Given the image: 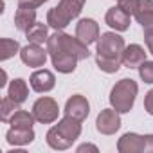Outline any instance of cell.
<instances>
[{"label":"cell","mask_w":153,"mask_h":153,"mask_svg":"<svg viewBox=\"0 0 153 153\" xmlns=\"http://www.w3.org/2000/svg\"><path fill=\"white\" fill-rule=\"evenodd\" d=\"M25 36H27V42L29 43H36V45H43V43H47V40H49V31H47V25L45 24H34L27 33H25Z\"/></svg>","instance_id":"obj_20"},{"label":"cell","mask_w":153,"mask_h":153,"mask_svg":"<svg viewBox=\"0 0 153 153\" xmlns=\"http://www.w3.org/2000/svg\"><path fill=\"white\" fill-rule=\"evenodd\" d=\"M119 153H144V135L139 133H124L117 142Z\"/></svg>","instance_id":"obj_12"},{"label":"cell","mask_w":153,"mask_h":153,"mask_svg":"<svg viewBox=\"0 0 153 153\" xmlns=\"http://www.w3.org/2000/svg\"><path fill=\"white\" fill-rule=\"evenodd\" d=\"M6 83H7V74H6V70H2V81H0V87H6Z\"/></svg>","instance_id":"obj_31"},{"label":"cell","mask_w":153,"mask_h":153,"mask_svg":"<svg viewBox=\"0 0 153 153\" xmlns=\"http://www.w3.org/2000/svg\"><path fill=\"white\" fill-rule=\"evenodd\" d=\"M61 34V42H63V45H65V49L70 52V54H74L78 59H87V58H90V51H88V45L87 43H83L78 36H70V34H65V33H59Z\"/></svg>","instance_id":"obj_14"},{"label":"cell","mask_w":153,"mask_h":153,"mask_svg":"<svg viewBox=\"0 0 153 153\" xmlns=\"http://www.w3.org/2000/svg\"><path fill=\"white\" fill-rule=\"evenodd\" d=\"M139 76L148 85H153V61H144L139 65Z\"/></svg>","instance_id":"obj_24"},{"label":"cell","mask_w":153,"mask_h":153,"mask_svg":"<svg viewBox=\"0 0 153 153\" xmlns=\"http://www.w3.org/2000/svg\"><path fill=\"white\" fill-rule=\"evenodd\" d=\"M7 96L11 97V99H15L18 105H22V103H25V99H27V96H29V88H27V83L24 81V79H13L11 83H9V88H7Z\"/></svg>","instance_id":"obj_19"},{"label":"cell","mask_w":153,"mask_h":153,"mask_svg":"<svg viewBox=\"0 0 153 153\" xmlns=\"http://www.w3.org/2000/svg\"><path fill=\"white\" fill-rule=\"evenodd\" d=\"M6 140L11 146H25L34 140V131L33 128H13L11 126V130H7L6 133Z\"/></svg>","instance_id":"obj_18"},{"label":"cell","mask_w":153,"mask_h":153,"mask_svg":"<svg viewBox=\"0 0 153 153\" xmlns=\"http://www.w3.org/2000/svg\"><path fill=\"white\" fill-rule=\"evenodd\" d=\"M90 114V105L87 101V97H83L81 94H76L72 97L67 99L65 103V115L68 117H74V119H78V121H85Z\"/></svg>","instance_id":"obj_8"},{"label":"cell","mask_w":153,"mask_h":153,"mask_svg":"<svg viewBox=\"0 0 153 153\" xmlns=\"http://www.w3.org/2000/svg\"><path fill=\"white\" fill-rule=\"evenodd\" d=\"M59 114V106L52 97H40L34 105H33V115L38 123L42 124H51L58 119Z\"/></svg>","instance_id":"obj_6"},{"label":"cell","mask_w":153,"mask_h":153,"mask_svg":"<svg viewBox=\"0 0 153 153\" xmlns=\"http://www.w3.org/2000/svg\"><path fill=\"white\" fill-rule=\"evenodd\" d=\"M117 2H119V7H121L124 13H128L130 16L135 15V9H137L139 0H117Z\"/></svg>","instance_id":"obj_25"},{"label":"cell","mask_w":153,"mask_h":153,"mask_svg":"<svg viewBox=\"0 0 153 153\" xmlns=\"http://www.w3.org/2000/svg\"><path fill=\"white\" fill-rule=\"evenodd\" d=\"M96 128L103 135H114L121 128V117L115 108H105L96 119Z\"/></svg>","instance_id":"obj_7"},{"label":"cell","mask_w":153,"mask_h":153,"mask_svg":"<svg viewBox=\"0 0 153 153\" xmlns=\"http://www.w3.org/2000/svg\"><path fill=\"white\" fill-rule=\"evenodd\" d=\"M61 31H54V34L49 36L47 40V51H49V56H51V61L54 65V68L61 74H70L76 70V65H78V58L74 54H70L63 42H61Z\"/></svg>","instance_id":"obj_3"},{"label":"cell","mask_w":153,"mask_h":153,"mask_svg":"<svg viewBox=\"0 0 153 153\" xmlns=\"http://www.w3.org/2000/svg\"><path fill=\"white\" fill-rule=\"evenodd\" d=\"M34 115L33 114H29V112H25V110H18L11 119H9V124L13 126V128H33V124H34Z\"/></svg>","instance_id":"obj_23"},{"label":"cell","mask_w":153,"mask_h":153,"mask_svg":"<svg viewBox=\"0 0 153 153\" xmlns=\"http://www.w3.org/2000/svg\"><path fill=\"white\" fill-rule=\"evenodd\" d=\"M85 6V0H59V4L47 13V24L54 31L65 29L74 18H78Z\"/></svg>","instance_id":"obj_4"},{"label":"cell","mask_w":153,"mask_h":153,"mask_svg":"<svg viewBox=\"0 0 153 153\" xmlns=\"http://www.w3.org/2000/svg\"><path fill=\"white\" fill-rule=\"evenodd\" d=\"M31 87L34 92L38 94H43V92H51L56 85V78H54V74L47 68H40L36 72L31 74Z\"/></svg>","instance_id":"obj_11"},{"label":"cell","mask_w":153,"mask_h":153,"mask_svg":"<svg viewBox=\"0 0 153 153\" xmlns=\"http://www.w3.org/2000/svg\"><path fill=\"white\" fill-rule=\"evenodd\" d=\"M144 151L153 153V135H144Z\"/></svg>","instance_id":"obj_29"},{"label":"cell","mask_w":153,"mask_h":153,"mask_svg":"<svg viewBox=\"0 0 153 153\" xmlns=\"http://www.w3.org/2000/svg\"><path fill=\"white\" fill-rule=\"evenodd\" d=\"M146 61V52L140 45L137 43H131L124 49L123 52V65L128 67V68H139L140 63Z\"/></svg>","instance_id":"obj_16"},{"label":"cell","mask_w":153,"mask_h":153,"mask_svg":"<svg viewBox=\"0 0 153 153\" xmlns=\"http://www.w3.org/2000/svg\"><path fill=\"white\" fill-rule=\"evenodd\" d=\"M47 54H49V51H45L42 45H36V43H29V45H25V47L20 49L22 61L27 67H33V68L43 67L45 61H47Z\"/></svg>","instance_id":"obj_9"},{"label":"cell","mask_w":153,"mask_h":153,"mask_svg":"<svg viewBox=\"0 0 153 153\" xmlns=\"http://www.w3.org/2000/svg\"><path fill=\"white\" fill-rule=\"evenodd\" d=\"M139 87L133 79H121L114 85L112 92H110V105L112 108H115L119 114H128L133 108L135 97H137Z\"/></svg>","instance_id":"obj_5"},{"label":"cell","mask_w":153,"mask_h":153,"mask_svg":"<svg viewBox=\"0 0 153 153\" xmlns=\"http://www.w3.org/2000/svg\"><path fill=\"white\" fill-rule=\"evenodd\" d=\"M76 36H78L83 43L90 45L99 40V25L92 18H81L76 24Z\"/></svg>","instance_id":"obj_10"},{"label":"cell","mask_w":153,"mask_h":153,"mask_svg":"<svg viewBox=\"0 0 153 153\" xmlns=\"http://www.w3.org/2000/svg\"><path fill=\"white\" fill-rule=\"evenodd\" d=\"M124 38L115 33H103L97 40V54L96 63L97 67L106 72L114 74L123 65V52H124Z\"/></svg>","instance_id":"obj_1"},{"label":"cell","mask_w":153,"mask_h":153,"mask_svg":"<svg viewBox=\"0 0 153 153\" xmlns=\"http://www.w3.org/2000/svg\"><path fill=\"white\" fill-rule=\"evenodd\" d=\"M16 52H20V45L16 40H11V38L0 40V61H6V59L13 58Z\"/></svg>","instance_id":"obj_22"},{"label":"cell","mask_w":153,"mask_h":153,"mask_svg":"<svg viewBox=\"0 0 153 153\" xmlns=\"http://www.w3.org/2000/svg\"><path fill=\"white\" fill-rule=\"evenodd\" d=\"M20 110V105L11 99L9 96L2 97V101H0V119H2V123H9V119Z\"/></svg>","instance_id":"obj_21"},{"label":"cell","mask_w":153,"mask_h":153,"mask_svg":"<svg viewBox=\"0 0 153 153\" xmlns=\"http://www.w3.org/2000/svg\"><path fill=\"white\" fill-rule=\"evenodd\" d=\"M81 135V121L65 115L56 126H52L47 131V144L52 149H68L74 140Z\"/></svg>","instance_id":"obj_2"},{"label":"cell","mask_w":153,"mask_h":153,"mask_svg":"<svg viewBox=\"0 0 153 153\" xmlns=\"http://www.w3.org/2000/svg\"><path fill=\"white\" fill-rule=\"evenodd\" d=\"M83 151H94V153H97L99 149H97V146H94V144H81V146L78 148V153H83Z\"/></svg>","instance_id":"obj_30"},{"label":"cell","mask_w":153,"mask_h":153,"mask_svg":"<svg viewBox=\"0 0 153 153\" xmlns=\"http://www.w3.org/2000/svg\"><path fill=\"white\" fill-rule=\"evenodd\" d=\"M34 24H36V11L33 7L18 6V9L15 13V25H16V29L22 31V33H27Z\"/></svg>","instance_id":"obj_17"},{"label":"cell","mask_w":153,"mask_h":153,"mask_svg":"<svg viewBox=\"0 0 153 153\" xmlns=\"http://www.w3.org/2000/svg\"><path fill=\"white\" fill-rule=\"evenodd\" d=\"M144 42H146L148 51L153 54V29H146L144 31Z\"/></svg>","instance_id":"obj_28"},{"label":"cell","mask_w":153,"mask_h":153,"mask_svg":"<svg viewBox=\"0 0 153 153\" xmlns=\"http://www.w3.org/2000/svg\"><path fill=\"white\" fill-rule=\"evenodd\" d=\"M130 20H131V16L128 15V13H124L119 6L117 7H110L108 11H106V16H105V22L112 27V29H115V31H128V27H130Z\"/></svg>","instance_id":"obj_13"},{"label":"cell","mask_w":153,"mask_h":153,"mask_svg":"<svg viewBox=\"0 0 153 153\" xmlns=\"http://www.w3.org/2000/svg\"><path fill=\"white\" fill-rule=\"evenodd\" d=\"M144 108H146V112L149 114V115H153V88L146 94V97H144Z\"/></svg>","instance_id":"obj_27"},{"label":"cell","mask_w":153,"mask_h":153,"mask_svg":"<svg viewBox=\"0 0 153 153\" xmlns=\"http://www.w3.org/2000/svg\"><path fill=\"white\" fill-rule=\"evenodd\" d=\"M45 2H49V0H18V6H24V7H33V9H36V7H40L42 4H45Z\"/></svg>","instance_id":"obj_26"},{"label":"cell","mask_w":153,"mask_h":153,"mask_svg":"<svg viewBox=\"0 0 153 153\" xmlns=\"http://www.w3.org/2000/svg\"><path fill=\"white\" fill-rule=\"evenodd\" d=\"M133 16L142 25L144 31L153 29V0H139Z\"/></svg>","instance_id":"obj_15"}]
</instances>
